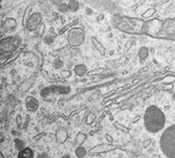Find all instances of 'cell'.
Masks as SVG:
<instances>
[{
    "mask_svg": "<svg viewBox=\"0 0 175 158\" xmlns=\"http://www.w3.org/2000/svg\"><path fill=\"white\" fill-rule=\"evenodd\" d=\"M145 21L143 18L114 14L111 17V25L120 31L128 35H142Z\"/></svg>",
    "mask_w": 175,
    "mask_h": 158,
    "instance_id": "1",
    "label": "cell"
},
{
    "mask_svg": "<svg viewBox=\"0 0 175 158\" xmlns=\"http://www.w3.org/2000/svg\"><path fill=\"white\" fill-rule=\"evenodd\" d=\"M145 129L149 133H157L164 129L166 124V116L160 108L151 105L145 111L144 114Z\"/></svg>",
    "mask_w": 175,
    "mask_h": 158,
    "instance_id": "2",
    "label": "cell"
},
{
    "mask_svg": "<svg viewBox=\"0 0 175 158\" xmlns=\"http://www.w3.org/2000/svg\"><path fill=\"white\" fill-rule=\"evenodd\" d=\"M160 146L166 157L175 158V124L164 131L160 139Z\"/></svg>",
    "mask_w": 175,
    "mask_h": 158,
    "instance_id": "3",
    "label": "cell"
},
{
    "mask_svg": "<svg viewBox=\"0 0 175 158\" xmlns=\"http://www.w3.org/2000/svg\"><path fill=\"white\" fill-rule=\"evenodd\" d=\"M142 35L165 40V20H160L158 18L146 20L142 27Z\"/></svg>",
    "mask_w": 175,
    "mask_h": 158,
    "instance_id": "4",
    "label": "cell"
},
{
    "mask_svg": "<svg viewBox=\"0 0 175 158\" xmlns=\"http://www.w3.org/2000/svg\"><path fill=\"white\" fill-rule=\"evenodd\" d=\"M85 40V34L83 29L74 27L67 33V42L72 47H78L83 44Z\"/></svg>",
    "mask_w": 175,
    "mask_h": 158,
    "instance_id": "5",
    "label": "cell"
},
{
    "mask_svg": "<svg viewBox=\"0 0 175 158\" xmlns=\"http://www.w3.org/2000/svg\"><path fill=\"white\" fill-rule=\"evenodd\" d=\"M19 40L15 37H9L1 40V52L2 53H9L14 52L17 49L18 45H19Z\"/></svg>",
    "mask_w": 175,
    "mask_h": 158,
    "instance_id": "6",
    "label": "cell"
},
{
    "mask_svg": "<svg viewBox=\"0 0 175 158\" xmlns=\"http://www.w3.org/2000/svg\"><path fill=\"white\" fill-rule=\"evenodd\" d=\"M42 19L43 18H42L41 13H34V14H32L31 16H29L28 21V23H26L25 26L28 27V31H36V29L41 25Z\"/></svg>",
    "mask_w": 175,
    "mask_h": 158,
    "instance_id": "7",
    "label": "cell"
},
{
    "mask_svg": "<svg viewBox=\"0 0 175 158\" xmlns=\"http://www.w3.org/2000/svg\"><path fill=\"white\" fill-rule=\"evenodd\" d=\"M117 147L114 146V144H112L111 143H101V144H98V146L93 147V148H91L89 153H90V155L108 153V152H111V151L117 150Z\"/></svg>",
    "mask_w": 175,
    "mask_h": 158,
    "instance_id": "8",
    "label": "cell"
},
{
    "mask_svg": "<svg viewBox=\"0 0 175 158\" xmlns=\"http://www.w3.org/2000/svg\"><path fill=\"white\" fill-rule=\"evenodd\" d=\"M53 91V93H59V94H66V93H68L69 91H70V88L69 87H57V86H53V87H49V88H45V89L42 90L41 92V95L44 98V96H46L47 94H49V93H52Z\"/></svg>",
    "mask_w": 175,
    "mask_h": 158,
    "instance_id": "9",
    "label": "cell"
},
{
    "mask_svg": "<svg viewBox=\"0 0 175 158\" xmlns=\"http://www.w3.org/2000/svg\"><path fill=\"white\" fill-rule=\"evenodd\" d=\"M25 107L31 112L36 111L39 108V101L34 96H28L25 98Z\"/></svg>",
    "mask_w": 175,
    "mask_h": 158,
    "instance_id": "10",
    "label": "cell"
},
{
    "mask_svg": "<svg viewBox=\"0 0 175 158\" xmlns=\"http://www.w3.org/2000/svg\"><path fill=\"white\" fill-rule=\"evenodd\" d=\"M68 138V134H67V131L65 129H58L56 131V141L58 143H64Z\"/></svg>",
    "mask_w": 175,
    "mask_h": 158,
    "instance_id": "11",
    "label": "cell"
},
{
    "mask_svg": "<svg viewBox=\"0 0 175 158\" xmlns=\"http://www.w3.org/2000/svg\"><path fill=\"white\" fill-rule=\"evenodd\" d=\"M91 42H92V45L95 46L96 49L98 50V52L101 53V55L104 56L105 53H106V48H105L104 45L102 44L98 39L95 38V37H92V38H91Z\"/></svg>",
    "mask_w": 175,
    "mask_h": 158,
    "instance_id": "12",
    "label": "cell"
},
{
    "mask_svg": "<svg viewBox=\"0 0 175 158\" xmlns=\"http://www.w3.org/2000/svg\"><path fill=\"white\" fill-rule=\"evenodd\" d=\"M17 156H18V158H33L34 157V152L31 148L25 147L23 150L19 151V153H18Z\"/></svg>",
    "mask_w": 175,
    "mask_h": 158,
    "instance_id": "13",
    "label": "cell"
},
{
    "mask_svg": "<svg viewBox=\"0 0 175 158\" xmlns=\"http://www.w3.org/2000/svg\"><path fill=\"white\" fill-rule=\"evenodd\" d=\"M17 25V21L14 18H7L3 23V31H11V29H14Z\"/></svg>",
    "mask_w": 175,
    "mask_h": 158,
    "instance_id": "14",
    "label": "cell"
},
{
    "mask_svg": "<svg viewBox=\"0 0 175 158\" xmlns=\"http://www.w3.org/2000/svg\"><path fill=\"white\" fill-rule=\"evenodd\" d=\"M74 71L76 73V76L83 77L87 72V67H86V65H84V64H78V65L75 66Z\"/></svg>",
    "mask_w": 175,
    "mask_h": 158,
    "instance_id": "15",
    "label": "cell"
},
{
    "mask_svg": "<svg viewBox=\"0 0 175 158\" xmlns=\"http://www.w3.org/2000/svg\"><path fill=\"white\" fill-rule=\"evenodd\" d=\"M68 10L69 12L71 13H76L79 10V7H80V3L78 0H69L68 1Z\"/></svg>",
    "mask_w": 175,
    "mask_h": 158,
    "instance_id": "16",
    "label": "cell"
},
{
    "mask_svg": "<svg viewBox=\"0 0 175 158\" xmlns=\"http://www.w3.org/2000/svg\"><path fill=\"white\" fill-rule=\"evenodd\" d=\"M137 56H139V58L141 59L142 61L147 59L148 56H149V48L146 46H142L139 49V52H137Z\"/></svg>",
    "mask_w": 175,
    "mask_h": 158,
    "instance_id": "17",
    "label": "cell"
},
{
    "mask_svg": "<svg viewBox=\"0 0 175 158\" xmlns=\"http://www.w3.org/2000/svg\"><path fill=\"white\" fill-rule=\"evenodd\" d=\"M155 13H156V9H154V7H150V9H148L147 10H145V12L143 13L141 18H143L144 20H148V19H150Z\"/></svg>",
    "mask_w": 175,
    "mask_h": 158,
    "instance_id": "18",
    "label": "cell"
},
{
    "mask_svg": "<svg viewBox=\"0 0 175 158\" xmlns=\"http://www.w3.org/2000/svg\"><path fill=\"white\" fill-rule=\"evenodd\" d=\"M86 141V135L84 134L83 132H79L76 136V139H75V143L77 144H79V146H82L83 143H84Z\"/></svg>",
    "mask_w": 175,
    "mask_h": 158,
    "instance_id": "19",
    "label": "cell"
},
{
    "mask_svg": "<svg viewBox=\"0 0 175 158\" xmlns=\"http://www.w3.org/2000/svg\"><path fill=\"white\" fill-rule=\"evenodd\" d=\"M75 154H76L77 157H85L86 155H87V151H86V149L83 148L82 146H79L75 150Z\"/></svg>",
    "mask_w": 175,
    "mask_h": 158,
    "instance_id": "20",
    "label": "cell"
},
{
    "mask_svg": "<svg viewBox=\"0 0 175 158\" xmlns=\"http://www.w3.org/2000/svg\"><path fill=\"white\" fill-rule=\"evenodd\" d=\"M15 148L18 150V151H21L25 148V143H23V140H21L19 138H16L15 139Z\"/></svg>",
    "mask_w": 175,
    "mask_h": 158,
    "instance_id": "21",
    "label": "cell"
},
{
    "mask_svg": "<svg viewBox=\"0 0 175 158\" xmlns=\"http://www.w3.org/2000/svg\"><path fill=\"white\" fill-rule=\"evenodd\" d=\"M114 127L117 128V130H120V131H122L123 133H129V129L127 127H125V126L124 125H122V124H120V123L118 122H114Z\"/></svg>",
    "mask_w": 175,
    "mask_h": 158,
    "instance_id": "22",
    "label": "cell"
},
{
    "mask_svg": "<svg viewBox=\"0 0 175 158\" xmlns=\"http://www.w3.org/2000/svg\"><path fill=\"white\" fill-rule=\"evenodd\" d=\"M173 82H175L174 76H166L164 79H161V83L163 84H172Z\"/></svg>",
    "mask_w": 175,
    "mask_h": 158,
    "instance_id": "23",
    "label": "cell"
},
{
    "mask_svg": "<svg viewBox=\"0 0 175 158\" xmlns=\"http://www.w3.org/2000/svg\"><path fill=\"white\" fill-rule=\"evenodd\" d=\"M53 68H56V69H60L63 67V62L61 61V59L56 58L53 62Z\"/></svg>",
    "mask_w": 175,
    "mask_h": 158,
    "instance_id": "24",
    "label": "cell"
},
{
    "mask_svg": "<svg viewBox=\"0 0 175 158\" xmlns=\"http://www.w3.org/2000/svg\"><path fill=\"white\" fill-rule=\"evenodd\" d=\"M57 9H58V12H60V13H67L68 12V4L67 3H61L60 5H58L57 6Z\"/></svg>",
    "mask_w": 175,
    "mask_h": 158,
    "instance_id": "25",
    "label": "cell"
},
{
    "mask_svg": "<svg viewBox=\"0 0 175 158\" xmlns=\"http://www.w3.org/2000/svg\"><path fill=\"white\" fill-rule=\"evenodd\" d=\"M43 41H44L45 44H52L53 42V37L52 35H46V36L44 37V39H43Z\"/></svg>",
    "mask_w": 175,
    "mask_h": 158,
    "instance_id": "26",
    "label": "cell"
},
{
    "mask_svg": "<svg viewBox=\"0 0 175 158\" xmlns=\"http://www.w3.org/2000/svg\"><path fill=\"white\" fill-rule=\"evenodd\" d=\"M96 119V114L95 113H89V115H88L87 119H86V123H87L88 125L89 124H92L93 122H95Z\"/></svg>",
    "mask_w": 175,
    "mask_h": 158,
    "instance_id": "27",
    "label": "cell"
},
{
    "mask_svg": "<svg viewBox=\"0 0 175 158\" xmlns=\"http://www.w3.org/2000/svg\"><path fill=\"white\" fill-rule=\"evenodd\" d=\"M60 76H61V77H63V79H66V77H69L71 76V71L70 70H62L60 72Z\"/></svg>",
    "mask_w": 175,
    "mask_h": 158,
    "instance_id": "28",
    "label": "cell"
},
{
    "mask_svg": "<svg viewBox=\"0 0 175 158\" xmlns=\"http://www.w3.org/2000/svg\"><path fill=\"white\" fill-rule=\"evenodd\" d=\"M29 10H31V7H28V10H25V14H24V17H23V24L24 25H26V23H28V13H29Z\"/></svg>",
    "mask_w": 175,
    "mask_h": 158,
    "instance_id": "29",
    "label": "cell"
},
{
    "mask_svg": "<svg viewBox=\"0 0 175 158\" xmlns=\"http://www.w3.org/2000/svg\"><path fill=\"white\" fill-rule=\"evenodd\" d=\"M50 2H52L53 4H55V5H60L61 3H63L64 2V0H50Z\"/></svg>",
    "mask_w": 175,
    "mask_h": 158,
    "instance_id": "30",
    "label": "cell"
},
{
    "mask_svg": "<svg viewBox=\"0 0 175 158\" xmlns=\"http://www.w3.org/2000/svg\"><path fill=\"white\" fill-rule=\"evenodd\" d=\"M45 135H46V133H45V132L39 133V135H36V136H35V137H34V139H35V140H39L40 138H41V137H43V136H45Z\"/></svg>",
    "mask_w": 175,
    "mask_h": 158,
    "instance_id": "31",
    "label": "cell"
},
{
    "mask_svg": "<svg viewBox=\"0 0 175 158\" xmlns=\"http://www.w3.org/2000/svg\"><path fill=\"white\" fill-rule=\"evenodd\" d=\"M150 143H151V140H150V139H147V140H145V141H144L143 146H144V148H147V147L149 146Z\"/></svg>",
    "mask_w": 175,
    "mask_h": 158,
    "instance_id": "32",
    "label": "cell"
},
{
    "mask_svg": "<svg viewBox=\"0 0 175 158\" xmlns=\"http://www.w3.org/2000/svg\"><path fill=\"white\" fill-rule=\"evenodd\" d=\"M105 137H106V139H107V141H108V143H112V141H113V138H112L109 134H106V135H105Z\"/></svg>",
    "mask_w": 175,
    "mask_h": 158,
    "instance_id": "33",
    "label": "cell"
},
{
    "mask_svg": "<svg viewBox=\"0 0 175 158\" xmlns=\"http://www.w3.org/2000/svg\"><path fill=\"white\" fill-rule=\"evenodd\" d=\"M86 13H87L88 15H90V14H91V10L89 9V7H87V9H86Z\"/></svg>",
    "mask_w": 175,
    "mask_h": 158,
    "instance_id": "34",
    "label": "cell"
},
{
    "mask_svg": "<svg viewBox=\"0 0 175 158\" xmlns=\"http://www.w3.org/2000/svg\"><path fill=\"white\" fill-rule=\"evenodd\" d=\"M130 45H131V43H130V41H129V43H127V45H126V49H129Z\"/></svg>",
    "mask_w": 175,
    "mask_h": 158,
    "instance_id": "35",
    "label": "cell"
},
{
    "mask_svg": "<svg viewBox=\"0 0 175 158\" xmlns=\"http://www.w3.org/2000/svg\"><path fill=\"white\" fill-rule=\"evenodd\" d=\"M38 157H48L46 154H41V155H39Z\"/></svg>",
    "mask_w": 175,
    "mask_h": 158,
    "instance_id": "36",
    "label": "cell"
},
{
    "mask_svg": "<svg viewBox=\"0 0 175 158\" xmlns=\"http://www.w3.org/2000/svg\"><path fill=\"white\" fill-rule=\"evenodd\" d=\"M139 115H137V116H135V118H134L133 122H136V120H139Z\"/></svg>",
    "mask_w": 175,
    "mask_h": 158,
    "instance_id": "37",
    "label": "cell"
},
{
    "mask_svg": "<svg viewBox=\"0 0 175 158\" xmlns=\"http://www.w3.org/2000/svg\"><path fill=\"white\" fill-rule=\"evenodd\" d=\"M172 100L175 102V92H173V94H172Z\"/></svg>",
    "mask_w": 175,
    "mask_h": 158,
    "instance_id": "38",
    "label": "cell"
},
{
    "mask_svg": "<svg viewBox=\"0 0 175 158\" xmlns=\"http://www.w3.org/2000/svg\"><path fill=\"white\" fill-rule=\"evenodd\" d=\"M66 157H70V155H69V154H66V155H64V156H63V158H66Z\"/></svg>",
    "mask_w": 175,
    "mask_h": 158,
    "instance_id": "39",
    "label": "cell"
},
{
    "mask_svg": "<svg viewBox=\"0 0 175 158\" xmlns=\"http://www.w3.org/2000/svg\"><path fill=\"white\" fill-rule=\"evenodd\" d=\"M174 109H175V106H174Z\"/></svg>",
    "mask_w": 175,
    "mask_h": 158,
    "instance_id": "40",
    "label": "cell"
}]
</instances>
